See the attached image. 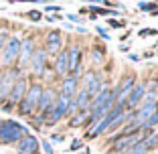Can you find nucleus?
<instances>
[{"instance_id": "obj_2", "label": "nucleus", "mask_w": 158, "mask_h": 154, "mask_svg": "<svg viewBox=\"0 0 158 154\" xmlns=\"http://www.w3.org/2000/svg\"><path fill=\"white\" fill-rule=\"evenodd\" d=\"M24 134H28L27 128L20 126L14 120H2L0 122V144H16Z\"/></svg>"}, {"instance_id": "obj_10", "label": "nucleus", "mask_w": 158, "mask_h": 154, "mask_svg": "<svg viewBox=\"0 0 158 154\" xmlns=\"http://www.w3.org/2000/svg\"><path fill=\"white\" fill-rule=\"evenodd\" d=\"M67 61H69V73L79 77V69H81V49L77 45L67 49Z\"/></svg>"}, {"instance_id": "obj_14", "label": "nucleus", "mask_w": 158, "mask_h": 154, "mask_svg": "<svg viewBox=\"0 0 158 154\" xmlns=\"http://www.w3.org/2000/svg\"><path fill=\"white\" fill-rule=\"evenodd\" d=\"M61 45H63V39H61V33L59 31H51V33L47 35V55H57L61 51Z\"/></svg>"}, {"instance_id": "obj_16", "label": "nucleus", "mask_w": 158, "mask_h": 154, "mask_svg": "<svg viewBox=\"0 0 158 154\" xmlns=\"http://www.w3.org/2000/svg\"><path fill=\"white\" fill-rule=\"evenodd\" d=\"M87 118H89V110H85V112H79V114H73V118L69 120V126H71V128L83 126L85 122H87Z\"/></svg>"}, {"instance_id": "obj_6", "label": "nucleus", "mask_w": 158, "mask_h": 154, "mask_svg": "<svg viewBox=\"0 0 158 154\" xmlns=\"http://www.w3.org/2000/svg\"><path fill=\"white\" fill-rule=\"evenodd\" d=\"M148 134V130L146 132H142V134H126V136H120L116 140V144H114V152H118V154H124V152H128L130 148H134L136 144H140L142 142V138Z\"/></svg>"}, {"instance_id": "obj_1", "label": "nucleus", "mask_w": 158, "mask_h": 154, "mask_svg": "<svg viewBox=\"0 0 158 154\" xmlns=\"http://www.w3.org/2000/svg\"><path fill=\"white\" fill-rule=\"evenodd\" d=\"M41 94H43V85L41 83H31L27 89V94H24V98L16 106V114L24 116V118H33L35 112H37V103H39Z\"/></svg>"}, {"instance_id": "obj_7", "label": "nucleus", "mask_w": 158, "mask_h": 154, "mask_svg": "<svg viewBox=\"0 0 158 154\" xmlns=\"http://www.w3.org/2000/svg\"><path fill=\"white\" fill-rule=\"evenodd\" d=\"M35 49H37L35 47V37H27L24 41H20V53H19V61H16V67H19L20 71L28 67Z\"/></svg>"}, {"instance_id": "obj_3", "label": "nucleus", "mask_w": 158, "mask_h": 154, "mask_svg": "<svg viewBox=\"0 0 158 154\" xmlns=\"http://www.w3.org/2000/svg\"><path fill=\"white\" fill-rule=\"evenodd\" d=\"M19 53H20V39L16 37V35H10L6 45H4V49H2V55H0V65H2V69L16 67Z\"/></svg>"}, {"instance_id": "obj_11", "label": "nucleus", "mask_w": 158, "mask_h": 154, "mask_svg": "<svg viewBox=\"0 0 158 154\" xmlns=\"http://www.w3.org/2000/svg\"><path fill=\"white\" fill-rule=\"evenodd\" d=\"M53 71L59 77H67L69 75V61H67V49H61L55 55V65H53Z\"/></svg>"}, {"instance_id": "obj_22", "label": "nucleus", "mask_w": 158, "mask_h": 154, "mask_svg": "<svg viewBox=\"0 0 158 154\" xmlns=\"http://www.w3.org/2000/svg\"><path fill=\"white\" fill-rule=\"evenodd\" d=\"M138 35H140V37H152V35H158V31H156V28H142Z\"/></svg>"}, {"instance_id": "obj_24", "label": "nucleus", "mask_w": 158, "mask_h": 154, "mask_svg": "<svg viewBox=\"0 0 158 154\" xmlns=\"http://www.w3.org/2000/svg\"><path fill=\"white\" fill-rule=\"evenodd\" d=\"M93 59H95V61H102L103 59V53L99 51V49H95V51H93Z\"/></svg>"}, {"instance_id": "obj_12", "label": "nucleus", "mask_w": 158, "mask_h": 154, "mask_svg": "<svg viewBox=\"0 0 158 154\" xmlns=\"http://www.w3.org/2000/svg\"><path fill=\"white\" fill-rule=\"evenodd\" d=\"M146 95V85L144 83H138L132 87V91L128 94V98H126V107H136L138 103H142V99H144Z\"/></svg>"}, {"instance_id": "obj_23", "label": "nucleus", "mask_w": 158, "mask_h": 154, "mask_svg": "<svg viewBox=\"0 0 158 154\" xmlns=\"http://www.w3.org/2000/svg\"><path fill=\"white\" fill-rule=\"evenodd\" d=\"M98 33H99V37H102V39H106V41L110 39V35L106 33V28H103V27H98Z\"/></svg>"}, {"instance_id": "obj_15", "label": "nucleus", "mask_w": 158, "mask_h": 154, "mask_svg": "<svg viewBox=\"0 0 158 154\" xmlns=\"http://www.w3.org/2000/svg\"><path fill=\"white\" fill-rule=\"evenodd\" d=\"M73 102H75V106H77V112H85V110H89L91 98H89V94L81 87V89H77V94L73 95Z\"/></svg>"}, {"instance_id": "obj_4", "label": "nucleus", "mask_w": 158, "mask_h": 154, "mask_svg": "<svg viewBox=\"0 0 158 154\" xmlns=\"http://www.w3.org/2000/svg\"><path fill=\"white\" fill-rule=\"evenodd\" d=\"M20 75H23V71L19 67H8V69L0 71V106L8 99L10 89H12V85L16 83V79Z\"/></svg>"}, {"instance_id": "obj_20", "label": "nucleus", "mask_w": 158, "mask_h": 154, "mask_svg": "<svg viewBox=\"0 0 158 154\" xmlns=\"http://www.w3.org/2000/svg\"><path fill=\"white\" fill-rule=\"evenodd\" d=\"M93 77H95V73H93V71H87V73L83 75V79H81V81H83V89H85V87H87V85L93 81Z\"/></svg>"}, {"instance_id": "obj_30", "label": "nucleus", "mask_w": 158, "mask_h": 154, "mask_svg": "<svg viewBox=\"0 0 158 154\" xmlns=\"http://www.w3.org/2000/svg\"><path fill=\"white\" fill-rule=\"evenodd\" d=\"M53 140H55V142H61V140H63V136H61V134L57 136V134H55V136H53Z\"/></svg>"}, {"instance_id": "obj_19", "label": "nucleus", "mask_w": 158, "mask_h": 154, "mask_svg": "<svg viewBox=\"0 0 158 154\" xmlns=\"http://www.w3.org/2000/svg\"><path fill=\"white\" fill-rule=\"evenodd\" d=\"M142 144H144L146 150H148V148H152V146H158V138L156 136H148L146 140H142Z\"/></svg>"}, {"instance_id": "obj_9", "label": "nucleus", "mask_w": 158, "mask_h": 154, "mask_svg": "<svg viewBox=\"0 0 158 154\" xmlns=\"http://www.w3.org/2000/svg\"><path fill=\"white\" fill-rule=\"evenodd\" d=\"M39 140L33 134H24L16 142V154H39Z\"/></svg>"}, {"instance_id": "obj_26", "label": "nucleus", "mask_w": 158, "mask_h": 154, "mask_svg": "<svg viewBox=\"0 0 158 154\" xmlns=\"http://www.w3.org/2000/svg\"><path fill=\"white\" fill-rule=\"evenodd\" d=\"M59 19H63L61 14H49V16H47V20H49V23H55V20H59Z\"/></svg>"}, {"instance_id": "obj_5", "label": "nucleus", "mask_w": 158, "mask_h": 154, "mask_svg": "<svg viewBox=\"0 0 158 154\" xmlns=\"http://www.w3.org/2000/svg\"><path fill=\"white\" fill-rule=\"evenodd\" d=\"M27 89H28V81H27V77H23L20 75L19 79H16V83L12 85V89H10V94H8V99H6L4 103H2V110L4 112H12L14 107L19 106V102L24 98V94H27Z\"/></svg>"}, {"instance_id": "obj_17", "label": "nucleus", "mask_w": 158, "mask_h": 154, "mask_svg": "<svg viewBox=\"0 0 158 154\" xmlns=\"http://www.w3.org/2000/svg\"><path fill=\"white\" fill-rule=\"evenodd\" d=\"M8 37H10L8 28L0 27V55H2V49H4V45H6V41H8Z\"/></svg>"}, {"instance_id": "obj_29", "label": "nucleus", "mask_w": 158, "mask_h": 154, "mask_svg": "<svg viewBox=\"0 0 158 154\" xmlns=\"http://www.w3.org/2000/svg\"><path fill=\"white\" fill-rule=\"evenodd\" d=\"M110 24H112V27H116V28L124 27V23H120V20H110Z\"/></svg>"}, {"instance_id": "obj_21", "label": "nucleus", "mask_w": 158, "mask_h": 154, "mask_svg": "<svg viewBox=\"0 0 158 154\" xmlns=\"http://www.w3.org/2000/svg\"><path fill=\"white\" fill-rule=\"evenodd\" d=\"M27 16H28L31 20H33V23H39V20L43 19V14L39 12V10H31V12H27Z\"/></svg>"}, {"instance_id": "obj_18", "label": "nucleus", "mask_w": 158, "mask_h": 154, "mask_svg": "<svg viewBox=\"0 0 158 154\" xmlns=\"http://www.w3.org/2000/svg\"><path fill=\"white\" fill-rule=\"evenodd\" d=\"M138 8L140 10H148V12H152V14H156V4L154 2H138Z\"/></svg>"}, {"instance_id": "obj_13", "label": "nucleus", "mask_w": 158, "mask_h": 154, "mask_svg": "<svg viewBox=\"0 0 158 154\" xmlns=\"http://www.w3.org/2000/svg\"><path fill=\"white\" fill-rule=\"evenodd\" d=\"M79 89V77L77 75H67V77H63V83H61V94L67 95V98H73L75 94H77Z\"/></svg>"}, {"instance_id": "obj_27", "label": "nucleus", "mask_w": 158, "mask_h": 154, "mask_svg": "<svg viewBox=\"0 0 158 154\" xmlns=\"http://www.w3.org/2000/svg\"><path fill=\"white\" fill-rule=\"evenodd\" d=\"M67 19H69V20H73V23H83V19H79L77 14H67Z\"/></svg>"}, {"instance_id": "obj_25", "label": "nucleus", "mask_w": 158, "mask_h": 154, "mask_svg": "<svg viewBox=\"0 0 158 154\" xmlns=\"http://www.w3.org/2000/svg\"><path fill=\"white\" fill-rule=\"evenodd\" d=\"M43 150H45L47 154H53V148H51V144H49V142H47V140L43 142Z\"/></svg>"}, {"instance_id": "obj_8", "label": "nucleus", "mask_w": 158, "mask_h": 154, "mask_svg": "<svg viewBox=\"0 0 158 154\" xmlns=\"http://www.w3.org/2000/svg\"><path fill=\"white\" fill-rule=\"evenodd\" d=\"M47 51L45 49H35L33 57H31V63H28V67H31V73L35 75V77H43L47 71Z\"/></svg>"}, {"instance_id": "obj_28", "label": "nucleus", "mask_w": 158, "mask_h": 154, "mask_svg": "<svg viewBox=\"0 0 158 154\" xmlns=\"http://www.w3.org/2000/svg\"><path fill=\"white\" fill-rule=\"evenodd\" d=\"M79 146H81V142H79V140H73V142H71V150H79Z\"/></svg>"}]
</instances>
